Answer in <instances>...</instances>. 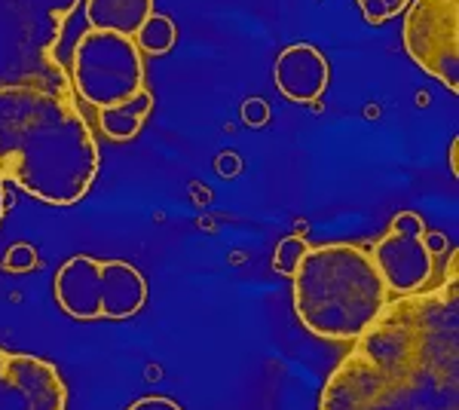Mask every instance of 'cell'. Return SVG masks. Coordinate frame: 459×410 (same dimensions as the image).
I'll use <instances>...</instances> for the list:
<instances>
[{
    "label": "cell",
    "instance_id": "obj_7",
    "mask_svg": "<svg viewBox=\"0 0 459 410\" xmlns=\"http://www.w3.org/2000/svg\"><path fill=\"white\" fill-rule=\"evenodd\" d=\"M402 37L420 68L459 92V0H413Z\"/></svg>",
    "mask_w": 459,
    "mask_h": 410
},
{
    "label": "cell",
    "instance_id": "obj_13",
    "mask_svg": "<svg viewBox=\"0 0 459 410\" xmlns=\"http://www.w3.org/2000/svg\"><path fill=\"white\" fill-rule=\"evenodd\" d=\"M132 40H135V47L142 52H151V56H166V52L172 49L175 40H178V25L169 16L153 13V16L142 25V31L132 37Z\"/></svg>",
    "mask_w": 459,
    "mask_h": 410
},
{
    "label": "cell",
    "instance_id": "obj_10",
    "mask_svg": "<svg viewBox=\"0 0 459 410\" xmlns=\"http://www.w3.org/2000/svg\"><path fill=\"white\" fill-rule=\"evenodd\" d=\"M273 77H276V86L285 99L313 104L322 99L325 89H328L331 68H328V58L316 47H309V43H294V47L279 52Z\"/></svg>",
    "mask_w": 459,
    "mask_h": 410
},
{
    "label": "cell",
    "instance_id": "obj_4",
    "mask_svg": "<svg viewBox=\"0 0 459 410\" xmlns=\"http://www.w3.org/2000/svg\"><path fill=\"white\" fill-rule=\"evenodd\" d=\"M80 0H0V89L74 92L56 49Z\"/></svg>",
    "mask_w": 459,
    "mask_h": 410
},
{
    "label": "cell",
    "instance_id": "obj_9",
    "mask_svg": "<svg viewBox=\"0 0 459 410\" xmlns=\"http://www.w3.org/2000/svg\"><path fill=\"white\" fill-rule=\"evenodd\" d=\"M68 389L56 364L25 353H0V410H65Z\"/></svg>",
    "mask_w": 459,
    "mask_h": 410
},
{
    "label": "cell",
    "instance_id": "obj_1",
    "mask_svg": "<svg viewBox=\"0 0 459 410\" xmlns=\"http://www.w3.org/2000/svg\"><path fill=\"white\" fill-rule=\"evenodd\" d=\"M318 410H459V282L402 294L355 337Z\"/></svg>",
    "mask_w": 459,
    "mask_h": 410
},
{
    "label": "cell",
    "instance_id": "obj_16",
    "mask_svg": "<svg viewBox=\"0 0 459 410\" xmlns=\"http://www.w3.org/2000/svg\"><path fill=\"white\" fill-rule=\"evenodd\" d=\"M126 410H184V407L178 405V401L166 398V395H147V398L132 401Z\"/></svg>",
    "mask_w": 459,
    "mask_h": 410
},
{
    "label": "cell",
    "instance_id": "obj_11",
    "mask_svg": "<svg viewBox=\"0 0 459 410\" xmlns=\"http://www.w3.org/2000/svg\"><path fill=\"white\" fill-rule=\"evenodd\" d=\"M153 16V0H86V19L95 31L135 37Z\"/></svg>",
    "mask_w": 459,
    "mask_h": 410
},
{
    "label": "cell",
    "instance_id": "obj_8",
    "mask_svg": "<svg viewBox=\"0 0 459 410\" xmlns=\"http://www.w3.org/2000/svg\"><path fill=\"white\" fill-rule=\"evenodd\" d=\"M377 270L386 282L389 294H417L426 291L435 275V255L429 245L426 221L417 212L395 214L389 233L371 251Z\"/></svg>",
    "mask_w": 459,
    "mask_h": 410
},
{
    "label": "cell",
    "instance_id": "obj_17",
    "mask_svg": "<svg viewBox=\"0 0 459 410\" xmlns=\"http://www.w3.org/2000/svg\"><path fill=\"white\" fill-rule=\"evenodd\" d=\"M456 151H459V141L454 138V144H450V171H454V178L459 175V166H456Z\"/></svg>",
    "mask_w": 459,
    "mask_h": 410
},
{
    "label": "cell",
    "instance_id": "obj_5",
    "mask_svg": "<svg viewBox=\"0 0 459 410\" xmlns=\"http://www.w3.org/2000/svg\"><path fill=\"white\" fill-rule=\"evenodd\" d=\"M56 301L77 322L129 318L144 307L147 282L126 260L77 255L56 273Z\"/></svg>",
    "mask_w": 459,
    "mask_h": 410
},
{
    "label": "cell",
    "instance_id": "obj_15",
    "mask_svg": "<svg viewBox=\"0 0 459 410\" xmlns=\"http://www.w3.org/2000/svg\"><path fill=\"white\" fill-rule=\"evenodd\" d=\"M411 0H359V10L368 25H383V22L395 19L398 13L407 10Z\"/></svg>",
    "mask_w": 459,
    "mask_h": 410
},
{
    "label": "cell",
    "instance_id": "obj_6",
    "mask_svg": "<svg viewBox=\"0 0 459 410\" xmlns=\"http://www.w3.org/2000/svg\"><path fill=\"white\" fill-rule=\"evenodd\" d=\"M71 86L77 99L95 110L129 101L144 89L142 49L126 34L89 28L74 47Z\"/></svg>",
    "mask_w": 459,
    "mask_h": 410
},
{
    "label": "cell",
    "instance_id": "obj_3",
    "mask_svg": "<svg viewBox=\"0 0 459 410\" xmlns=\"http://www.w3.org/2000/svg\"><path fill=\"white\" fill-rule=\"evenodd\" d=\"M291 279L298 318L325 340H355L389 303L371 251L350 242L307 249Z\"/></svg>",
    "mask_w": 459,
    "mask_h": 410
},
{
    "label": "cell",
    "instance_id": "obj_14",
    "mask_svg": "<svg viewBox=\"0 0 459 410\" xmlns=\"http://www.w3.org/2000/svg\"><path fill=\"white\" fill-rule=\"evenodd\" d=\"M307 249H309V245H307L303 236H285V240L276 245V255H273V270L282 273V275H294L300 257L307 255Z\"/></svg>",
    "mask_w": 459,
    "mask_h": 410
},
{
    "label": "cell",
    "instance_id": "obj_2",
    "mask_svg": "<svg viewBox=\"0 0 459 410\" xmlns=\"http://www.w3.org/2000/svg\"><path fill=\"white\" fill-rule=\"evenodd\" d=\"M99 175L77 92L0 89V178L49 205H74Z\"/></svg>",
    "mask_w": 459,
    "mask_h": 410
},
{
    "label": "cell",
    "instance_id": "obj_18",
    "mask_svg": "<svg viewBox=\"0 0 459 410\" xmlns=\"http://www.w3.org/2000/svg\"><path fill=\"white\" fill-rule=\"evenodd\" d=\"M6 212V193H4V178H0V218H4Z\"/></svg>",
    "mask_w": 459,
    "mask_h": 410
},
{
    "label": "cell",
    "instance_id": "obj_12",
    "mask_svg": "<svg viewBox=\"0 0 459 410\" xmlns=\"http://www.w3.org/2000/svg\"><path fill=\"white\" fill-rule=\"evenodd\" d=\"M151 110H153V95L147 92V89H142V92L132 95L129 101L99 110V126H101V132H105V138L110 141H132L142 132Z\"/></svg>",
    "mask_w": 459,
    "mask_h": 410
}]
</instances>
